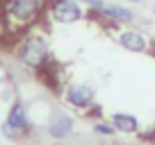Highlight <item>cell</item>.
<instances>
[{
	"label": "cell",
	"mask_w": 155,
	"mask_h": 145,
	"mask_svg": "<svg viewBox=\"0 0 155 145\" xmlns=\"http://www.w3.org/2000/svg\"><path fill=\"white\" fill-rule=\"evenodd\" d=\"M59 95H62L64 104L78 113H89L96 106V91L84 82H66Z\"/></svg>",
	"instance_id": "obj_4"
},
{
	"label": "cell",
	"mask_w": 155,
	"mask_h": 145,
	"mask_svg": "<svg viewBox=\"0 0 155 145\" xmlns=\"http://www.w3.org/2000/svg\"><path fill=\"white\" fill-rule=\"evenodd\" d=\"M94 134L101 136V138H112V136H116V129H114V125H112L110 120H101V118H98V120L94 122Z\"/></svg>",
	"instance_id": "obj_10"
},
{
	"label": "cell",
	"mask_w": 155,
	"mask_h": 145,
	"mask_svg": "<svg viewBox=\"0 0 155 145\" xmlns=\"http://www.w3.org/2000/svg\"><path fill=\"white\" fill-rule=\"evenodd\" d=\"M128 2H144V0H128Z\"/></svg>",
	"instance_id": "obj_13"
},
{
	"label": "cell",
	"mask_w": 155,
	"mask_h": 145,
	"mask_svg": "<svg viewBox=\"0 0 155 145\" xmlns=\"http://www.w3.org/2000/svg\"><path fill=\"white\" fill-rule=\"evenodd\" d=\"M7 41V27H5V18H2V9H0V43Z\"/></svg>",
	"instance_id": "obj_12"
},
{
	"label": "cell",
	"mask_w": 155,
	"mask_h": 145,
	"mask_svg": "<svg viewBox=\"0 0 155 145\" xmlns=\"http://www.w3.org/2000/svg\"><path fill=\"white\" fill-rule=\"evenodd\" d=\"M114 41L121 45L128 52H150L153 50V41H150L148 34H144L141 29L135 27H126V25H119L114 32Z\"/></svg>",
	"instance_id": "obj_7"
},
{
	"label": "cell",
	"mask_w": 155,
	"mask_h": 145,
	"mask_svg": "<svg viewBox=\"0 0 155 145\" xmlns=\"http://www.w3.org/2000/svg\"><path fill=\"white\" fill-rule=\"evenodd\" d=\"M75 2H80V5L87 7V9H101V7L105 5V0H75Z\"/></svg>",
	"instance_id": "obj_11"
},
{
	"label": "cell",
	"mask_w": 155,
	"mask_h": 145,
	"mask_svg": "<svg viewBox=\"0 0 155 145\" xmlns=\"http://www.w3.org/2000/svg\"><path fill=\"white\" fill-rule=\"evenodd\" d=\"M87 18L89 20H96L101 25H128L135 20V11L126 5H114V2H105L101 9H87Z\"/></svg>",
	"instance_id": "obj_6"
},
{
	"label": "cell",
	"mask_w": 155,
	"mask_h": 145,
	"mask_svg": "<svg viewBox=\"0 0 155 145\" xmlns=\"http://www.w3.org/2000/svg\"><path fill=\"white\" fill-rule=\"evenodd\" d=\"M153 16H155V5H153Z\"/></svg>",
	"instance_id": "obj_14"
},
{
	"label": "cell",
	"mask_w": 155,
	"mask_h": 145,
	"mask_svg": "<svg viewBox=\"0 0 155 145\" xmlns=\"http://www.w3.org/2000/svg\"><path fill=\"white\" fill-rule=\"evenodd\" d=\"M32 131V120H30V111L23 102H12L9 111H7L5 122L0 125V138L5 140H21L30 136Z\"/></svg>",
	"instance_id": "obj_3"
},
{
	"label": "cell",
	"mask_w": 155,
	"mask_h": 145,
	"mask_svg": "<svg viewBox=\"0 0 155 145\" xmlns=\"http://www.w3.org/2000/svg\"><path fill=\"white\" fill-rule=\"evenodd\" d=\"M2 18L7 27V41L18 39L28 29L39 27L48 14V0H2Z\"/></svg>",
	"instance_id": "obj_1"
},
{
	"label": "cell",
	"mask_w": 155,
	"mask_h": 145,
	"mask_svg": "<svg viewBox=\"0 0 155 145\" xmlns=\"http://www.w3.org/2000/svg\"><path fill=\"white\" fill-rule=\"evenodd\" d=\"M110 122L114 125L116 134H123V136H135V134H139V120H137L132 113L116 111V113H112Z\"/></svg>",
	"instance_id": "obj_9"
},
{
	"label": "cell",
	"mask_w": 155,
	"mask_h": 145,
	"mask_svg": "<svg viewBox=\"0 0 155 145\" xmlns=\"http://www.w3.org/2000/svg\"><path fill=\"white\" fill-rule=\"evenodd\" d=\"M46 18L55 20L57 25H75L82 18H87V9L75 0H48Z\"/></svg>",
	"instance_id": "obj_5"
},
{
	"label": "cell",
	"mask_w": 155,
	"mask_h": 145,
	"mask_svg": "<svg viewBox=\"0 0 155 145\" xmlns=\"http://www.w3.org/2000/svg\"><path fill=\"white\" fill-rule=\"evenodd\" d=\"M48 136L53 140H66L75 131V118L66 111H53L48 118V127H46Z\"/></svg>",
	"instance_id": "obj_8"
},
{
	"label": "cell",
	"mask_w": 155,
	"mask_h": 145,
	"mask_svg": "<svg viewBox=\"0 0 155 145\" xmlns=\"http://www.w3.org/2000/svg\"><path fill=\"white\" fill-rule=\"evenodd\" d=\"M14 54L16 61L23 68L37 72L50 61V41L48 34L41 27H32L18 39H14Z\"/></svg>",
	"instance_id": "obj_2"
}]
</instances>
